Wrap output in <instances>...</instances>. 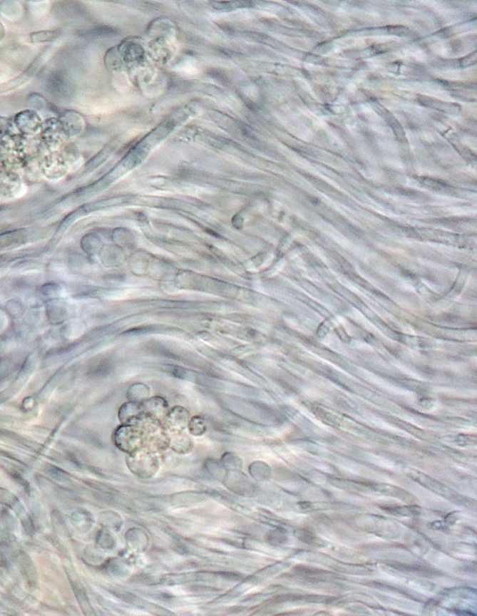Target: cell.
<instances>
[{
	"instance_id": "3957f363",
	"label": "cell",
	"mask_w": 477,
	"mask_h": 616,
	"mask_svg": "<svg viewBox=\"0 0 477 616\" xmlns=\"http://www.w3.org/2000/svg\"><path fill=\"white\" fill-rule=\"evenodd\" d=\"M4 36H5V29H4V26H3V24L1 23H0V41H2L3 38H4Z\"/></svg>"
},
{
	"instance_id": "6da1fadb",
	"label": "cell",
	"mask_w": 477,
	"mask_h": 616,
	"mask_svg": "<svg viewBox=\"0 0 477 616\" xmlns=\"http://www.w3.org/2000/svg\"><path fill=\"white\" fill-rule=\"evenodd\" d=\"M18 127L21 130H27V132H36L41 125V118L36 113L32 111H24L20 113L16 117Z\"/></svg>"
},
{
	"instance_id": "7a4b0ae2",
	"label": "cell",
	"mask_w": 477,
	"mask_h": 616,
	"mask_svg": "<svg viewBox=\"0 0 477 616\" xmlns=\"http://www.w3.org/2000/svg\"><path fill=\"white\" fill-rule=\"evenodd\" d=\"M56 36L57 33L54 31H39L31 34L30 38L33 43H41V42L53 41Z\"/></svg>"
}]
</instances>
